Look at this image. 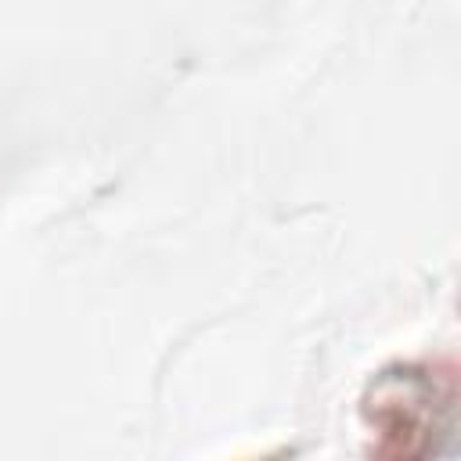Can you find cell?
<instances>
[{
    "instance_id": "cell-1",
    "label": "cell",
    "mask_w": 461,
    "mask_h": 461,
    "mask_svg": "<svg viewBox=\"0 0 461 461\" xmlns=\"http://www.w3.org/2000/svg\"><path fill=\"white\" fill-rule=\"evenodd\" d=\"M367 461H439L457 432L454 360L385 364L360 396Z\"/></svg>"
},
{
    "instance_id": "cell-2",
    "label": "cell",
    "mask_w": 461,
    "mask_h": 461,
    "mask_svg": "<svg viewBox=\"0 0 461 461\" xmlns=\"http://www.w3.org/2000/svg\"><path fill=\"white\" fill-rule=\"evenodd\" d=\"M263 461H285V454H274V457H263Z\"/></svg>"
}]
</instances>
